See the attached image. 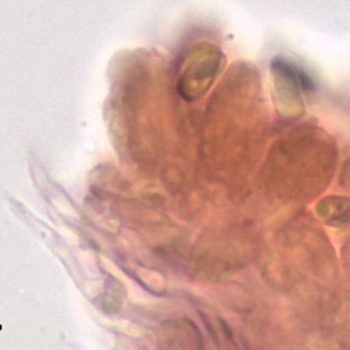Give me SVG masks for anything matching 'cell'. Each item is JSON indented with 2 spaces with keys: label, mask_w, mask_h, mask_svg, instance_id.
I'll use <instances>...</instances> for the list:
<instances>
[{
  "label": "cell",
  "mask_w": 350,
  "mask_h": 350,
  "mask_svg": "<svg viewBox=\"0 0 350 350\" xmlns=\"http://www.w3.org/2000/svg\"><path fill=\"white\" fill-rule=\"evenodd\" d=\"M226 66V55L211 42L195 44L188 52L180 69L177 93L187 101L193 103L205 96Z\"/></svg>",
  "instance_id": "7a4b0ae2"
},
{
  "label": "cell",
  "mask_w": 350,
  "mask_h": 350,
  "mask_svg": "<svg viewBox=\"0 0 350 350\" xmlns=\"http://www.w3.org/2000/svg\"><path fill=\"white\" fill-rule=\"evenodd\" d=\"M272 101L280 120L295 122L306 113L304 97L314 89V83L295 62L276 56L271 62Z\"/></svg>",
  "instance_id": "6da1fadb"
}]
</instances>
